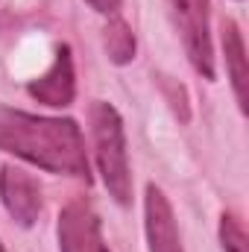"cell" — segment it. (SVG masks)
<instances>
[{
    "label": "cell",
    "instance_id": "ba28073f",
    "mask_svg": "<svg viewBox=\"0 0 249 252\" xmlns=\"http://www.w3.org/2000/svg\"><path fill=\"white\" fill-rule=\"evenodd\" d=\"M223 56H226V73L232 79V91L235 100L241 106V112H249V94H247V44H244V32L235 21H223Z\"/></svg>",
    "mask_w": 249,
    "mask_h": 252
},
{
    "label": "cell",
    "instance_id": "3957f363",
    "mask_svg": "<svg viewBox=\"0 0 249 252\" xmlns=\"http://www.w3.org/2000/svg\"><path fill=\"white\" fill-rule=\"evenodd\" d=\"M173 27L182 38L190 67L214 82V47H211V24H208V0H167Z\"/></svg>",
    "mask_w": 249,
    "mask_h": 252
},
{
    "label": "cell",
    "instance_id": "52a82bcc",
    "mask_svg": "<svg viewBox=\"0 0 249 252\" xmlns=\"http://www.w3.org/2000/svg\"><path fill=\"white\" fill-rule=\"evenodd\" d=\"M27 94L50 109H64L73 103L76 97V73H73V53L67 44L56 47L53 64L47 67V73H41L38 79H32L27 85Z\"/></svg>",
    "mask_w": 249,
    "mask_h": 252
},
{
    "label": "cell",
    "instance_id": "8fae6325",
    "mask_svg": "<svg viewBox=\"0 0 249 252\" xmlns=\"http://www.w3.org/2000/svg\"><path fill=\"white\" fill-rule=\"evenodd\" d=\"M94 12H100V15H118V9H121V3L124 0H85Z\"/></svg>",
    "mask_w": 249,
    "mask_h": 252
},
{
    "label": "cell",
    "instance_id": "277c9868",
    "mask_svg": "<svg viewBox=\"0 0 249 252\" xmlns=\"http://www.w3.org/2000/svg\"><path fill=\"white\" fill-rule=\"evenodd\" d=\"M59 252H109L103 241V223L85 196H76L59 211L56 223Z\"/></svg>",
    "mask_w": 249,
    "mask_h": 252
},
{
    "label": "cell",
    "instance_id": "5b68a950",
    "mask_svg": "<svg viewBox=\"0 0 249 252\" xmlns=\"http://www.w3.org/2000/svg\"><path fill=\"white\" fill-rule=\"evenodd\" d=\"M0 202L18 226L30 229L35 226L41 214V185L27 170L3 164L0 167Z\"/></svg>",
    "mask_w": 249,
    "mask_h": 252
},
{
    "label": "cell",
    "instance_id": "8992f818",
    "mask_svg": "<svg viewBox=\"0 0 249 252\" xmlns=\"http://www.w3.org/2000/svg\"><path fill=\"white\" fill-rule=\"evenodd\" d=\"M144 232H147L150 252H185L173 205L167 193L153 182L147 185V193H144Z\"/></svg>",
    "mask_w": 249,
    "mask_h": 252
},
{
    "label": "cell",
    "instance_id": "6da1fadb",
    "mask_svg": "<svg viewBox=\"0 0 249 252\" xmlns=\"http://www.w3.org/2000/svg\"><path fill=\"white\" fill-rule=\"evenodd\" d=\"M0 150L47 173L91 182L85 138L73 118H41L0 106Z\"/></svg>",
    "mask_w": 249,
    "mask_h": 252
},
{
    "label": "cell",
    "instance_id": "7a4b0ae2",
    "mask_svg": "<svg viewBox=\"0 0 249 252\" xmlns=\"http://www.w3.org/2000/svg\"><path fill=\"white\" fill-rule=\"evenodd\" d=\"M91 121V138H94V156L103 176V185L115 202L129 205L132 202V170H129V153H126V132L121 112L106 103L94 100L88 109Z\"/></svg>",
    "mask_w": 249,
    "mask_h": 252
},
{
    "label": "cell",
    "instance_id": "9c48e42d",
    "mask_svg": "<svg viewBox=\"0 0 249 252\" xmlns=\"http://www.w3.org/2000/svg\"><path fill=\"white\" fill-rule=\"evenodd\" d=\"M103 47L115 64H129L135 59V32L124 18H112L103 30Z\"/></svg>",
    "mask_w": 249,
    "mask_h": 252
},
{
    "label": "cell",
    "instance_id": "7c38bea8",
    "mask_svg": "<svg viewBox=\"0 0 249 252\" xmlns=\"http://www.w3.org/2000/svg\"><path fill=\"white\" fill-rule=\"evenodd\" d=\"M0 252H6V247H3V244H0Z\"/></svg>",
    "mask_w": 249,
    "mask_h": 252
},
{
    "label": "cell",
    "instance_id": "30bf717a",
    "mask_svg": "<svg viewBox=\"0 0 249 252\" xmlns=\"http://www.w3.org/2000/svg\"><path fill=\"white\" fill-rule=\"evenodd\" d=\"M220 247H223V252H247L244 223L232 211H223L220 214Z\"/></svg>",
    "mask_w": 249,
    "mask_h": 252
}]
</instances>
